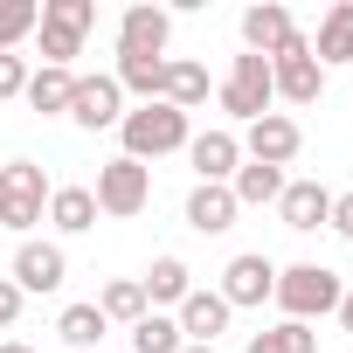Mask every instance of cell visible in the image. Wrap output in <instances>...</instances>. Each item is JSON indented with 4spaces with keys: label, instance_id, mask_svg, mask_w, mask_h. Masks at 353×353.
<instances>
[{
    "label": "cell",
    "instance_id": "obj_8",
    "mask_svg": "<svg viewBox=\"0 0 353 353\" xmlns=\"http://www.w3.org/2000/svg\"><path fill=\"white\" fill-rule=\"evenodd\" d=\"M63 284H70V256H63V243L28 236V243L14 250V291H21V298H49V291H63Z\"/></svg>",
    "mask_w": 353,
    "mask_h": 353
},
{
    "label": "cell",
    "instance_id": "obj_28",
    "mask_svg": "<svg viewBox=\"0 0 353 353\" xmlns=\"http://www.w3.org/2000/svg\"><path fill=\"white\" fill-rule=\"evenodd\" d=\"M159 77H166V56L159 63L152 56H118V70H111V83L132 90V97H145V104H159Z\"/></svg>",
    "mask_w": 353,
    "mask_h": 353
},
{
    "label": "cell",
    "instance_id": "obj_31",
    "mask_svg": "<svg viewBox=\"0 0 353 353\" xmlns=\"http://www.w3.org/2000/svg\"><path fill=\"white\" fill-rule=\"evenodd\" d=\"M325 229L353 243V194H332V222H325Z\"/></svg>",
    "mask_w": 353,
    "mask_h": 353
},
{
    "label": "cell",
    "instance_id": "obj_21",
    "mask_svg": "<svg viewBox=\"0 0 353 353\" xmlns=\"http://www.w3.org/2000/svg\"><path fill=\"white\" fill-rule=\"evenodd\" d=\"M70 90H77V70H28V111H42V118H70Z\"/></svg>",
    "mask_w": 353,
    "mask_h": 353
},
{
    "label": "cell",
    "instance_id": "obj_3",
    "mask_svg": "<svg viewBox=\"0 0 353 353\" xmlns=\"http://www.w3.org/2000/svg\"><path fill=\"white\" fill-rule=\"evenodd\" d=\"M49 173L35 166V159H8L0 166V229H14L21 243H28V229L49 215Z\"/></svg>",
    "mask_w": 353,
    "mask_h": 353
},
{
    "label": "cell",
    "instance_id": "obj_20",
    "mask_svg": "<svg viewBox=\"0 0 353 353\" xmlns=\"http://www.w3.org/2000/svg\"><path fill=\"white\" fill-rule=\"evenodd\" d=\"M312 63L332 70V63H353V0H339V8H325L319 35H312Z\"/></svg>",
    "mask_w": 353,
    "mask_h": 353
},
{
    "label": "cell",
    "instance_id": "obj_7",
    "mask_svg": "<svg viewBox=\"0 0 353 353\" xmlns=\"http://www.w3.org/2000/svg\"><path fill=\"white\" fill-rule=\"evenodd\" d=\"M270 90H277L284 104H319V97H325V70L312 63V42H305V35L270 56Z\"/></svg>",
    "mask_w": 353,
    "mask_h": 353
},
{
    "label": "cell",
    "instance_id": "obj_33",
    "mask_svg": "<svg viewBox=\"0 0 353 353\" xmlns=\"http://www.w3.org/2000/svg\"><path fill=\"white\" fill-rule=\"evenodd\" d=\"M332 319H339V325H346V332H353V291H346V298H339V312H332Z\"/></svg>",
    "mask_w": 353,
    "mask_h": 353
},
{
    "label": "cell",
    "instance_id": "obj_11",
    "mask_svg": "<svg viewBox=\"0 0 353 353\" xmlns=\"http://www.w3.org/2000/svg\"><path fill=\"white\" fill-rule=\"evenodd\" d=\"M166 35H173V14L152 8V0H132V8L118 14V56H166Z\"/></svg>",
    "mask_w": 353,
    "mask_h": 353
},
{
    "label": "cell",
    "instance_id": "obj_30",
    "mask_svg": "<svg viewBox=\"0 0 353 353\" xmlns=\"http://www.w3.org/2000/svg\"><path fill=\"white\" fill-rule=\"evenodd\" d=\"M21 90H28V56H14V49H8V56H0V104L21 97Z\"/></svg>",
    "mask_w": 353,
    "mask_h": 353
},
{
    "label": "cell",
    "instance_id": "obj_10",
    "mask_svg": "<svg viewBox=\"0 0 353 353\" xmlns=\"http://www.w3.org/2000/svg\"><path fill=\"white\" fill-rule=\"evenodd\" d=\"M222 298H229V312H243V305H270V298H277V263H270L263 250L229 256V270H222Z\"/></svg>",
    "mask_w": 353,
    "mask_h": 353
},
{
    "label": "cell",
    "instance_id": "obj_9",
    "mask_svg": "<svg viewBox=\"0 0 353 353\" xmlns=\"http://www.w3.org/2000/svg\"><path fill=\"white\" fill-rule=\"evenodd\" d=\"M305 152V132H298V118H284V111H263L250 132H243V159H256V166H291Z\"/></svg>",
    "mask_w": 353,
    "mask_h": 353
},
{
    "label": "cell",
    "instance_id": "obj_32",
    "mask_svg": "<svg viewBox=\"0 0 353 353\" xmlns=\"http://www.w3.org/2000/svg\"><path fill=\"white\" fill-rule=\"evenodd\" d=\"M21 319V291H14V277H0V332H8Z\"/></svg>",
    "mask_w": 353,
    "mask_h": 353
},
{
    "label": "cell",
    "instance_id": "obj_24",
    "mask_svg": "<svg viewBox=\"0 0 353 353\" xmlns=\"http://www.w3.org/2000/svg\"><path fill=\"white\" fill-rule=\"evenodd\" d=\"M49 222H56L63 236L97 229V201H90V188H56V194H49Z\"/></svg>",
    "mask_w": 353,
    "mask_h": 353
},
{
    "label": "cell",
    "instance_id": "obj_22",
    "mask_svg": "<svg viewBox=\"0 0 353 353\" xmlns=\"http://www.w3.org/2000/svg\"><path fill=\"white\" fill-rule=\"evenodd\" d=\"M104 332H111V325H104L97 298H90V305H63V319H56V339H63L70 353H90V346H97Z\"/></svg>",
    "mask_w": 353,
    "mask_h": 353
},
{
    "label": "cell",
    "instance_id": "obj_16",
    "mask_svg": "<svg viewBox=\"0 0 353 353\" xmlns=\"http://www.w3.org/2000/svg\"><path fill=\"white\" fill-rule=\"evenodd\" d=\"M277 215H284V229L312 236V229H325V222H332V188H319V181H284Z\"/></svg>",
    "mask_w": 353,
    "mask_h": 353
},
{
    "label": "cell",
    "instance_id": "obj_14",
    "mask_svg": "<svg viewBox=\"0 0 353 353\" xmlns=\"http://www.w3.org/2000/svg\"><path fill=\"white\" fill-rule=\"evenodd\" d=\"M70 118H77L83 132H111V125L125 118V90H118L111 77H77V90H70Z\"/></svg>",
    "mask_w": 353,
    "mask_h": 353
},
{
    "label": "cell",
    "instance_id": "obj_13",
    "mask_svg": "<svg viewBox=\"0 0 353 353\" xmlns=\"http://www.w3.org/2000/svg\"><path fill=\"white\" fill-rule=\"evenodd\" d=\"M173 319H181V339H188V346H215V339L229 332L236 312H229L222 291H188L181 305H173Z\"/></svg>",
    "mask_w": 353,
    "mask_h": 353
},
{
    "label": "cell",
    "instance_id": "obj_19",
    "mask_svg": "<svg viewBox=\"0 0 353 353\" xmlns=\"http://www.w3.org/2000/svg\"><path fill=\"white\" fill-rule=\"evenodd\" d=\"M139 291H145V305H152V312H159V305H181V298L194 291V270H188L181 256L166 250V256H152V263H145V277H139Z\"/></svg>",
    "mask_w": 353,
    "mask_h": 353
},
{
    "label": "cell",
    "instance_id": "obj_18",
    "mask_svg": "<svg viewBox=\"0 0 353 353\" xmlns=\"http://www.w3.org/2000/svg\"><path fill=\"white\" fill-rule=\"evenodd\" d=\"M236 215H243V208H236L229 188H201V181H194V194H188V229H194V236H229Z\"/></svg>",
    "mask_w": 353,
    "mask_h": 353
},
{
    "label": "cell",
    "instance_id": "obj_2",
    "mask_svg": "<svg viewBox=\"0 0 353 353\" xmlns=\"http://www.w3.org/2000/svg\"><path fill=\"white\" fill-rule=\"evenodd\" d=\"M339 298H346V284L325 270V263H291V270H277V312L284 319H298V325H312V319H325V312H339Z\"/></svg>",
    "mask_w": 353,
    "mask_h": 353
},
{
    "label": "cell",
    "instance_id": "obj_27",
    "mask_svg": "<svg viewBox=\"0 0 353 353\" xmlns=\"http://www.w3.org/2000/svg\"><path fill=\"white\" fill-rule=\"evenodd\" d=\"M188 339H181V319L173 312H145L139 325H132V346L125 353H181Z\"/></svg>",
    "mask_w": 353,
    "mask_h": 353
},
{
    "label": "cell",
    "instance_id": "obj_5",
    "mask_svg": "<svg viewBox=\"0 0 353 353\" xmlns=\"http://www.w3.org/2000/svg\"><path fill=\"white\" fill-rule=\"evenodd\" d=\"M90 201H97V215H139L145 201H152V166H139V159H104L97 166V188H90Z\"/></svg>",
    "mask_w": 353,
    "mask_h": 353
},
{
    "label": "cell",
    "instance_id": "obj_4",
    "mask_svg": "<svg viewBox=\"0 0 353 353\" xmlns=\"http://www.w3.org/2000/svg\"><path fill=\"white\" fill-rule=\"evenodd\" d=\"M90 28H97V0H42V63L49 70H70L77 56H83V42H90Z\"/></svg>",
    "mask_w": 353,
    "mask_h": 353
},
{
    "label": "cell",
    "instance_id": "obj_25",
    "mask_svg": "<svg viewBox=\"0 0 353 353\" xmlns=\"http://www.w3.org/2000/svg\"><path fill=\"white\" fill-rule=\"evenodd\" d=\"M97 312H104V325H139L152 305H145L139 277H111V284H104V298H97Z\"/></svg>",
    "mask_w": 353,
    "mask_h": 353
},
{
    "label": "cell",
    "instance_id": "obj_12",
    "mask_svg": "<svg viewBox=\"0 0 353 353\" xmlns=\"http://www.w3.org/2000/svg\"><path fill=\"white\" fill-rule=\"evenodd\" d=\"M188 159H194V181H201V188H229L236 166H243V139L222 132V125H215V132H194V139H188Z\"/></svg>",
    "mask_w": 353,
    "mask_h": 353
},
{
    "label": "cell",
    "instance_id": "obj_1",
    "mask_svg": "<svg viewBox=\"0 0 353 353\" xmlns=\"http://www.w3.org/2000/svg\"><path fill=\"white\" fill-rule=\"evenodd\" d=\"M118 139H125V159H166V152H188V111H173V104H139L118 118Z\"/></svg>",
    "mask_w": 353,
    "mask_h": 353
},
{
    "label": "cell",
    "instance_id": "obj_17",
    "mask_svg": "<svg viewBox=\"0 0 353 353\" xmlns=\"http://www.w3.org/2000/svg\"><path fill=\"white\" fill-rule=\"evenodd\" d=\"M159 104H173V111H201V104H208V70H201L194 56H166Z\"/></svg>",
    "mask_w": 353,
    "mask_h": 353
},
{
    "label": "cell",
    "instance_id": "obj_23",
    "mask_svg": "<svg viewBox=\"0 0 353 353\" xmlns=\"http://www.w3.org/2000/svg\"><path fill=\"white\" fill-rule=\"evenodd\" d=\"M229 194H236V208H263V201H277V194H284V173H277V166L243 159V166H236V181H229Z\"/></svg>",
    "mask_w": 353,
    "mask_h": 353
},
{
    "label": "cell",
    "instance_id": "obj_26",
    "mask_svg": "<svg viewBox=\"0 0 353 353\" xmlns=\"http://www.w3.org/2000/svg\"><path fill=\"white\" fill-rule=\"evenodd\" d=\"M243 353H319V332H312V325H298V319H277V325L250 332V346H243Z\"/></svg>",
    "mask_w": 353,
    "mask_h": 353
},
{
    "label": "cell",
    "instance_id": "obj_29",
    "mask_svg": "<svg viewBox=\"0 0 353 353\" xmlns=\"http://www.w3.org/2000/svg\"><path fill=\"white\" fill-rule=\"evenodd\" d=\"M35 28H42V0H0V56L21 49Z\"/></svg>",
    "mask_w": 353,
    "mask_h": 353
},
{
    "label": "cell",
    "instance_id": "obj_35",
    "mask_svg": "<svg viewBox=\"0 0 353 353\" xmlns=\"http://www.w3.org/2000/svg\"><path fill=\"white\" fill-rule=\"evenodd\" d=\"M181 353H215V346H181Z\"/></svg>",
    "mask_w": 353,
    "mask_h": 353
},
{
    "label": "cell",
    "instance_id": "obj_15",
    "mask_svg": "<svg viewBox=\"0 0 353 353\" xmlns=\"http://www.w3.org/2000/svg\"><path fill=\"white\" fill-rule=\"evenodd\" d=\"M298 42V21H291V8H277V0H256V8L243 14V49L250 56H277V49H291Z\"/></svg>",
    "mask_w": 353,
    "mask_h": 353
},
{
    "label": "cell",
    "instance_id": "obj_34",
    "mask_svg": "<svg viewBox=\"0 0 353 353\" xmlns=\"http://www.w3.org/2000/svg\"><path fill=\"white\" fill-rule=\"evenodd\" d=\"M0 353H35V346H21V339H0Z\"/></svg>",
    "mask_w": 353,
    "mask_h": 353
},
{
    "label": "cell",
    "instance_id": "obj_6",
    "mask_svg": "<svg viewBox=\"0 0 353 353\" xmlns=\"http://www.w3.org/2000/svg\"><path fill=\"white\" fill-rule=\"evenodd\" d=\"M215 97H222V111H229V118L256 125V118H263V111L277 104V90H270V63L243 49V56L229 63V77H222V90H215Z\"/></svg>",
    "mask_w": 353,
    "mask_h": 353
}]
</instances>
